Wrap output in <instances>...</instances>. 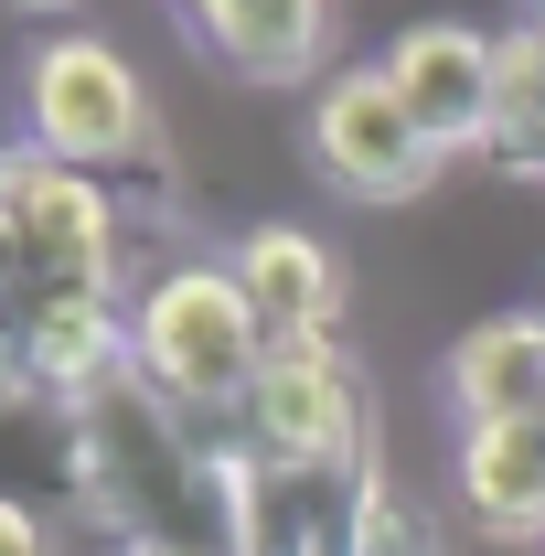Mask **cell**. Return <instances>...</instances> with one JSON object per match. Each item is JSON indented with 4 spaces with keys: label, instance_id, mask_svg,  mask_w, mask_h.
Instances as JSON below:
<instances>
[{
    "label": "cell",
    "instance_id": "4fadbf2b",
    "mask_svg": "<svg viewBox=\"0 0 545 556\" xmlns=\"http://www.w3.org/2000/svg\"><path fill=\"white\" fill-rule=\"evenodd\" d=\"M460 503L492 535H545V417L471 428L460 439Z\"/></svg>",
    "mask_w": 545,
    "mask_h": 556
},
{
    "label": "cell",
    "instance_id": "7a4b0ae2",
    "mask_svg": "<svg viewBox=\"0 0 545 556\" xmlns=\"http://www.w3.org/2000/svg\"><path fill=\"white\" fill-rule=\"evenodd\" d=\"M129 375L150 396H172L182 417H236L246 407V386L268 375V332H257L236 268L182 257V268L150 278L129 300Z\"/></svg>",
    "mask_w": 545,
    "mask_h": 556
},
{
    "label": "cell",
    "instance_id": "30bf717a",
    "mask_svg": "<svg viewBox=\"0 0 545 556\" xmlns=\"http://www.w3.org/2000/svg\"><path fill=\"white\" fill-rule=\"evenodd\" d=\"M0 503H86V417L43 386H0Z\"/></svg>",
    "mask_w": 545,
    "mask_h": 556
},
{
    "label": "cell",
    "instance_id": "e0dca14e",
    "mask_svg": "<svg viewBox=\"0 0 545 556\" xmlns=\"http://www.w3.org/2000/svg\"><path fill=\"white\" fill-rule=\"evenodd\" d=\"M0 289H22V225H11V193H0Z\"/></svg>",
    "mask_w": 545,
    "mask_h": 556
},
{
    "label": "cell",
    "instance_id": "8fae6325",
    "mask_svg": "<svg viewBox=\"0 0 545 556\" xmlns=\"http://www.w3.org/2000/svg\"><path fill=\"white\" fill-rule=\"evenodd\" d=\"M449 396L471 428H514V417H545V311H503L460 332L449 353Z\"/></svg>",
    "mask_w": 545,
    "mask_h": 556
},
{
    "label": "cell",
    "instance_id": "9a60e30c",
    "mask_svg": "<svg viewBox=\"0 0 545 556\" xmlns=\"http://www.w3.org/2000/svg\"><path fill=\"white\" fill-rule=\"evenodd\" d=\"M0 386H33V321H22V289H0Z\"/></svg>",
    "mask_w": 545,
    "mask_h": 556
},
{
    "label": "cell",
    "instance_id": "ffe728a7",
    "mask_svg": "<svg viewBox=\"0 0 545 556\" xmlns=\"http://www.w3.org/2000/svg\"><path fill=\"white\" fill-rule=\"evenodd\" d=\"M524 33H535V43H545V0H535V11H524Z\"/></svg>",
    "mask_w": 545,
    "mask_h": 556
},
{
    "label": "cell",
    "instance_id": "9c48e42d",
    "mask_svg": "<svg viewBox=\"0 0 545 556\" xmlns=\"http://www.w3.org/2000/svg\"><path fill=\"white\" fill-rule=\"evenodd\" d=\"M182 33L246 86H300L332 43V0H172Z\"/></svg>",
    "mask_w": 545,
    "mask_h": 556
},
{
    "label": "cell",
    "instance_id": "5bb4252c",
    "mask_svg": "<svg viewBox=\"0 0 545 556\" xmlns=\"http://www.w3.org/2000/svg\"><path fill=\"white\" fill-rule=\"evenodd\" d=\"M535 139H545V43L503 33L492 43V150H503V172H535Z\"/></svg>",
    "mask_w": 545,
    "mask_h": 556
},
{
    "label": "cell",
    "instance_id": "8992f818",
    "mask_svg": "<svg viewBox=\"0 0 545 556\" xmlns=\"http://www.w3.org/2000/svg\"><path fill=\"white\" fill-rule=\"evenodd\" d=\"M310 161H321V182L353 193V204H407V193H428V172H439V139L407 118V97H396L385 65H353V75L321 86Z\"/></svg>",
    "mask_w": 545,
    "mask_h": 556
},
{
    "label": "cell",
    "instance_id": "52a82bcc",
    "mask_svg": "<svg viewBox=\"0 0 545 556\" xmlns=\"http://www.w3.org/2000/svg\"><path fill=\"white\" fill-rule=\"evenodd\" d=\"M385 75L407 97V118L439 150H492V43L471 22H417L385 43Z\"/></svg>",
    "mask_w": 545,
    "mask_h": 556
},
{
    "label": "cell",
    "instance_id": "ba28073f",
    "mask_svg": "<svg viewBox=\"0 0 545 556\" xmlns=\"http://www.w3.org/2000/svg\"><path fill=\"white\" fill-rule=\"evenodd\" d=\"M236 289H246L268 353L332 343V321H342V268H332V247H321L310 225H257V236L236 247Z\"/></svg>",
    "mask_w": 545,
    "mask_h": 556
},
{
    "label": "cell",
    "instance_id": "5b68a950",
    "mask_svg": "<svg viewBox=\"0 0 545 556\" xmlns=\"http://www.w3.org/2000/svg\"><path fill=\"white\" fill-rule=\"evenodd\" d=\"M0 193H11V225H22V300H107L118 204H107L97 172H65L22 139V150H0Z\"/></svg>",
    "mask_w": 545,
    "mask_h": 556
},
{
    "label": "cell",
    "instance_id": "6da1fadb",
    "mask_svg": "<svg viewBox=\"0 0 545 556\" xmlns=\"http://www.w3.org/2000/svg\"><path fill=\"white\" fill-rule=\"evenodd\" d=\"M75 417H86V514L118 525V546L246 556L236 482H225V439H204V417L150 396L139 375H107Z\"/></svg>",
    "mask_w": 545,
    "mask_h": 556
},
{
    "label": "cell",
    "instance_id": "44dd1931",
    "mask_svg": "<svg viewBox=\"0 0 545 556\" xmlns=\"http://www.w3.org/2000/svg\"><path fill=\"white\" fill-rule=\"evenodd\" d=\"M535 172H545V139H535Z\"/></svg>",
    "mask_w": 545,
    "mask_h": 556
},
{
    "label": "cell",
    "instance_id": "3957f363",
    "mask_svg": "<svg viewBox=\"0 0 545 556\" xmlns=\"http://www.w3.org/2000/svg\"><path fill=\"white\" fill-rule=\"evenodd\" d=\"M22 118H33V150L65 161V172H97V182H172L161 161V118H150V86L129 75L118 43L97 33H54L33 65H22Z\"/></svg>",
    "mask_w": 545,
    "mask_h": 556
},
{
    "label": "cell",
    "instance_id": "ac0fdd59",
    "mask_svg": "<svg viewBox=\"0 0 545 556\" xmlns=\"http://www.w3.org/2000/svg\"><path fill=\"white\" fill-rule=\"evenodd\" d=\"M118 556H193V546H118Z\"/></svg>",
    "mask_w": 545,
    "mask_h": 556
},
{
    "label": "cell",
    "instance_id": "d6986e66",
    "mask_svg": "<svg viewBox=\"0 0 545 556\" xmlns=\"http://www.w3.org/2000/svg\"><path fill=\"white\" fill-rule=\"evenodd\" d=\"M11 11H75V0H11Z\"/></svg>",
    "mask_w": 545,
    "mask_h": 556
},
{
    "label": "cell",
    "instance_id": "2e32d148",
    "mask_svg": "<svg viewBox=\"0 0 545 556\" xmlns=\"http://www.w3.org/2000/svg\"><path fill=\"white\" fill-rule=\"evenodd\" d=\"M0 556H54V535H43L33 503H0Z\"/></svg>",
    "mask_w": 545,
    "mask_h": 556
},
{
    "label": "cell",
    "instance_id": "277c9868",
    "mask_svg": "<svg viewBox=\"0 0 545 556\" xmlns=\"http://www.w3.org/2000/svg\"><path fill=\"white\" fill-rule=\"evenodd\" d=\"M236 450H257L278 471H364L375 460V417H364V375L342 364V343L268 353V375L236 407Z\"/></svg>",
    "mask_w": 545,
    "mask_h": 556
},
{
    "label": "cell",
    "instance_id": "7c38bea8",
    "mask_svg": "<svg viewBox=\"0 0 545 556\" xmlns=\"http://www.w3.org/2000/svg\"><path fill=\"white\" fill-rule=\"evenodd\" d=\"M22 321H33V386L65 407H86L107 375H129V321L107 300H22Z\"/></svg>",
    "mask_w": 545,
    "mask_h": 556
}]
</instances>
